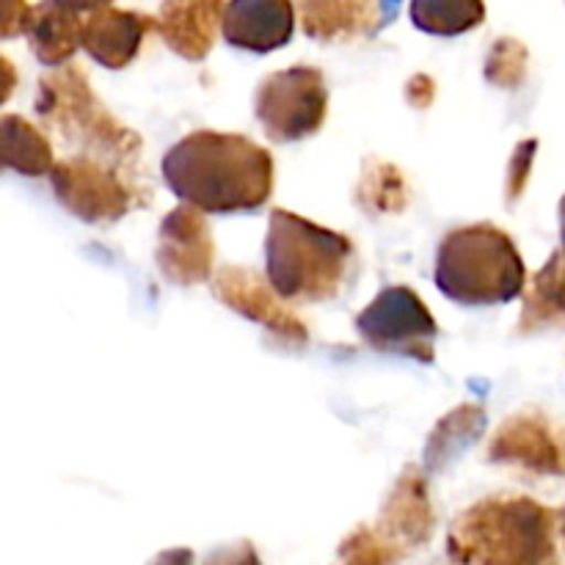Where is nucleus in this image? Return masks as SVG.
I'll use <instances>...</instances> for the list:
<instances>
[{
    "instance_id": "f257e3e1",
    "label": "nucleus",
    "mask_w": 565,
    "mask_h": 565,
    "mask_svg": "<svg viewBox=\"0 0 565 565\" xmlns=\"http://www.w3.org/2000/svg\"><path fill=\"white\" fill-rule=\"evenodd\" d=\"M163 180L202 213H252L274 191V158L235 132L199 130L166 152Z\"/></svg>"
},
{
    "instance_id": "f03ea898",
    "label": "nucleus",
    "mask_w": 565,
    "mask_h": 565,
    "mask_svg": "<svg viewBox=\"0 0 565 565\" xmlns=\"http://www.w3.org/2000/svg\"><path fill=\"white\" fill-rule=\"evenodd\" d=\"M555 513L530 497H491L452 522L447 557L456 565H546L555 561Z\"/></svg>"
},
{
    "instance_id": "7ed1b4c3",
    "label": "nucleus",
    "mask_w": 565,
    "mask_h": 565,
    "mask_svg": "<svg viewBox=\"0 0 565 565\" xmlns=\"http://www.w3.org/2000/svg\"><path fill=\"white\" fill-rule=\"evenodd\" d=\"M353 246L340 232L323 230L287 210L270 213L265 270L281 301L318 303L334 298L351 265Z\"/></svg>"
},
{
    "instance_id": "20e7f679",
    "label": "nucleus",
    "mask_w": 565,
    "mask_h": 565,
    "mask_svg": "<svg viewBox=\"0 0 565 565\" xmlns=\"http://www.w3.org/2000/svg\"><path fill=\"white\" fill-rule=\"evenodd\" d=\"M436 287L463 307H494L519 298L527 285L522 254L491 224L452 230L436 248Z\"/></svg>"
},
{
    "instance_id": "39448f33",
    "label": "nucleus",
    "mask_w": 565,
    "mask_h": 565,
    "mask_svg": "<svg viewBox=\"0 0 565 565\" xmlns=\"http://www.w3.org/2000/svg\"><path fill=\"white\" fill-rule=\"evenodd\" d=\"M36 114L61 138L92 149L94 160L127 163L136 169L141 141L94 97L92 86L77 66H66L39 83Z\"/></svg>"
},
{
    "instance_id": "423d86ee",
    "label": "nucleus",
    "mask_w": 565,
    "mask_h": 565,
    "mask_svg": "<svg viewBox=\"0 0 565 565\" xmlns=\"http://www.w3.org/2000/svg\"><path fill=\"white\" fill-rule=\"evenodd\" d=\"M254 110L270 141L292 143L315 136L329 110L323 72L312 66L274 72L259 83Z\"/></svg>"
},
{
    "instance_id": "0eeeda50",
    "label": "nucleus",
    "mask_w": 565,
    "mask_h": 565,
    "mask_svg": "<svg viewBox=\"0 0 565 565\" xmlns=\"http://www.w3.org/2000/svg\"><path fill=\"white\" fill-rule=\"evenodd\" d=\"M356 331L373 351L434 362L436 320L423 298L408 287H386L356 318Z\"/></svg>"
},
{
    "instance_id": "6e6552de",
    "label": "nucleus",
    "mask_w": 565,
    "mask_h": 565,
    "mask_svg": "<svg viewBox=\"0 0 565 565\" xmlns=\"http://www.w3.org/2000/svg\"><path fill=\"white\" fill-rule=\"evenodd\" d=\"M50 185L61 207L81 221L103 224L121 218L130 210V191L121 177L94 158H70L55 163L50 171Z\"/></svg>"
},
{
    "instance_id": "1a4fd4ad",
    "label": "nucleus",
    "mask_w": 565,
    "mask_h": 565,
    "mask_svg": "<svg viewBox=\"0 0 565 565\" xmlns=\"http://www.w3.org/2000/svg\"><path fill=\"white\" fill-rule=\"evenodd\" d=\"M489 461L511 463L541 478H565V428L546 414H516L491 439Z\"/></svg>"
},
{
    "instance_id": "9d476101",
    "label": "nucleus",
    "mask_w": 565,
    "mask_h": 565,
    "mask_svg": "<svg viewBox=\"0 0 565 565\" xmlns=\"http://www.w3.org/2000/svg\"><path fill=\"white\" fill-rule=\"evenodd\" d=\"M158 268L171 285H199L213 274V232L202 218V210L182 204L171 210L160 224L158 248H154Z\"/></svg>"
},
{
    "instance_id": "9b49d317",
    "label": "nucleus",
    "mask_w": 565,
    "mask_h": 565,
    "mask_svg": "<svg viewBox=\"0 0 565 565\" xmlns=\"http://www.w3.org/2000/svg\"><path fill=\"white\" fill-rule=\"evenodd\" d=\"M274 290V287H270ZM268 290L263 279L254 270L237 268V265H224L213 279V292L221 303L235 309L243 318L254 320L257 326L268 329L276 340L290 348L307 345V329L301 320L279 303V298Z\"/></svg>"
},
{
    "instance_id": "f8f14e48",
    "label": "nucleus",
    "mask_w": 565,
    "mask_h": 565,
    "mask_svg": "<svg viewBox=\"0 0 565 565\" xmlns=\"http://www.w3.org/2000/svg\"><path fill=\"white\" fill-rule=\"evenodd\" d=\"M296 31L292 0H230L224 11V39L248 53H274Z\"/></svg>"
},
{
    "instance_id": "ddd939ff",
    "label": "nucleus",
    "mask_w": 565,
    "mask_h": 565,
    "mask_svg": "<svg viewBox=\"0 0 565 565\" xmlns=\"http://www.w3.org/2000/svg\"><path fill=\"white\" fill-rule=\"evenodd\" d=\"M221 0H163L154 17V31L185 61L207 58L218 31H224Z\"/></svg>"
},
{
    "instance_id": "4468645a",
    "label": "nucleus",
    "mask_w": 565,
    "mask_h": 565,
    "mask_svg": "<svg viewBox=\"0 0 565 565\" xmlns=\"http://www.w3.org/2000/svg\"><path fill=\"white\" fill-rule=\"evenodd\" d=\"M149 31H154L152 17L105 6V9L92 11V17L83 22L81 47L97 64L108 66V70H121L136 58Z\"/></svg>"
},
{
    "instance_id": "2eb2a0df",
    "label": "nucleus",
    "mask_w": 565,
    "mask_h": 565,
    "mask_svg": "<svg viewBox=\"0 0 565 565\" xmlns=\"http://www.w3.org/2000/svg\"><path fill=\"white\" fill-rule=\"evenodd\" d=\"M379 527L401 541L406 550L425 544L434 533V508L428 500V486L414 469H408L384 502Z\"/></svg>"
},
{
    "instance_id": "dca6fc26",
    "label": "nucleus",
    "mask_w": 565,
    "mask_h": 565,
    "mask_svg": "<svg viewBox=\"0 0 565 565\" xmlns=\"http://www.w3.org/2000/svg\"><path fill=\"white\" fill-rule=\"evenodd\" d=\"M301 20L320 42L367 36L379 31V0H301Z\"/></svg>"
},
{
    "instance_id": "f3484780",
    "label": "nucleus",
    "mask_w": 565,
    "mask_h": 565,
    "mask_svg": "<svg viewBox=\"0 0 565 565\" xmlns=\"http://www.w3.org/2000/svg\"><path fill=\"white\" fill-rule=\"evenodd\" d=\"M81 28L83 22L77 20L75 11L64 9L55 0H42L31 6L22 33L44 66H61L72 61L75 50L81 47Z\"/></svg>"
},
{
    "instance_id": "a211bd4d",
    "label": "nucleus",
    "mask_w": 565,
    "mask_h": 565,
    "mask_svg": "<svg viewBox=\"0 0 565 565\" xmlns=\"http://www.w3.org/2000/svg\"><path fill=\"white\" fill-rule=\"evenodd\" d=\"M546 329H565V252H555L535 274L524 296L519 334H539Z\"/></svg>"
},
{
    "instance_id": "6ab92c4d",
    "label": "nucleus",
    "mask_w": 565,
    "mask_h": 565,
    "mask_svg": "<svg viewBox=\"0 0 565 565\" xmlns=\"http://www.w3.org/2000/svg\"><path fill=\"white\" fill-rule=\"evenodd\" d=\"M0 152H3L6 169L17 174L42 177L53 171V147L22 116L6 114L0 119Z\"/></svg>"
},
{
    "instance_id": "aec40b11",
    "label": "nucleus",
    "mask_w": 565,
    "mask_h": 565,
    "mask_svg": "<svg viewBox=\"0 0 565 565\" xmlns=\"http://www.w3.org/2000/svg\"><path fill=\"white\" fill-rule=\"evenodd\" d=\"M483 20V0H412V22L430 36H458Z\"/></svg>"
},
{
    "instance_id": "412c9836",
    "label": "nucleus",
    "mask_w": 565,
    "mask_h": 565,
    "mask_svg": "<svg viewBox=\"0 0 565 565\" xmlns=\"http://www.w3.org/2000/svg\"><path fill=\"white\" fill-rule=\"evenodd\" d=\"M406 552V546L392 539L390 533H384L379 524L375 527L362 524L340 544L337 565H395L403 561Z\"/></svg>"
},
{
    "instance_id": "4be33fe9",
    "label": "nucleus",
    "mask_w": 565,
    "mask_h": 565,
    "mask_svg": "<svg viewBox=\"0 0 565 565\" xmlns=\"http://www.w3.org/2000/svg\"><path fill=\"white\" fill-rule=\"evenodd\" d=\"M483 430V412L478 406H463L456 408L445 423L439 425L434 436H430V445L425 450V461L430 469H436L441 463V458H447L450 452L469 447Z\"/></svg>"
},
{
    "instance_id": "5701e85b",
    "label": "nucleus",
    "mask_w": 565,
    "mask_h": 565,
    "mask_svg": "<svg viewBox=\"0 0 565 565\" xmlns=\"http://www.w3.org/2000/svg\"><path fill=\"white\" fill-rule=\"evenodd\" d=\"M527 72V50L516 39H500L486 61V77L497 86H519Z\"/></svg>"
},
{
    "instance_id": "b1692460",
    "label": "nucleus",
    "mask_w": 565,
    "mask_h": 565,
    "mask_svg": "<svg viewBox=\"0 0 565 565\" xmlns=\"http://www.w3.org/2000/svg\"><path fill=\"white\" fill-rule=\"evenodd\" d=\"M202 565H263V563H259L257 550H254L248 541H235V544H226L221 546V550L210 552Z\"/></svg>"
},
{
    "instance_id": "393cba45",
    "label": "nucleus",
    "mask_w": 565,
    "mask_h": 565,
    "mask_svg": "<svg viewBox=\"0 0 565 565\" xmlns=\"http://www.w3.org/2000/svg\"><path fill=\"white\" fill-rule=\"evenodd\" d=\"M533 154H535V141H524L519 147V152L513 154L511 160V196H519L527 182V171L533 166Z\"/></svg>"
},
{
    "instance_id": "a878e982",
    "label": "nucleus",
    "mask_w": 565,
    "mask_h": 565,
    "mask_svg": "<svg viewBox=\"0 0 565 565\" xmlns=\"http://www.w3.org/2000/svg\"><path fill=\"white\" fill-rule=\"evenodd\" d=\"M28 14H31V6H25V0H3V36L11 39L22 33Z\"/></svg>"
},
{
    "instance_id": "bb28decb",
    "label": "nucleus",
    "mask_w": 565,
    "mask_h": 565,
    "mask_svg": "<svg viewBox=\"0 0 565 565\" xmlns=\"http://www.w3.org/2000/svg\"><path fill=\"white\" fill-rule=\"evenodd\" d=\"M149 565H193V552L191 550H166L160 552Z\"/></svg>"
},
{
    "instance_id": "cd10ccee",
    "label": "nucleus",
    "mask_w": 565,
    "mask_h": 565,
    "mask_svg": "<svg viewBox=\"0 0 565 565\" xmlns=\"http://www.w3.org/2000/svg\"><path fill=\"white\" fill-rule=\"evenodd\" d=\"M58 6H64V9L75 11V14H81V11H99L105 9V6H110L114 0H55Z\"/></svg>"
},
{
    "instance_id": "c85d7f7f",
    "label": "nucleus",
    "mask_w": 565,
    "mask_h": 565,
    "mask_svg": "<svg viewBox=\"0 0 565 565\" xmlns=\"http://www.w3.org/2000/svg\"><path fill=\"white\" fill-rule=\"evenodd\" d=\"M561 241H563V252H565V196L561 202Z\"/></svg>"
},
{
    "instance_id": "c756f323",
    "label": "nucleus",
    "mask_w": 565,
    "mask_h": 565,
    "mask_svg": "<svg viewBox=\"0 0 565 565\" xmlns=\"http://www.w3.org/2000/svg\"><path fill=\"white\" fill-rule=\"evenodd\" d=\"M557 530H561V535H563V541H565V508L561 511V524H557Z\"/></svg>"
},
{
    "instance_id": "7c9ffc66",
    "label": "nucleus",
    "mask_w": 565,
    "mask_h": 565,
    "mask_svg": "<svg viewBox=\"0 0 565 565\" xmlns=\"http://www.w3.org/2000/svg\"><path fill=\"white\" fill-rule=\"evenodd\" d=\"M390 3V20H392V11H395V3H401V0H386Z\"/></svg>"
},
{
    "instance_id": "2f4dec72",
    "label": "nucleus",
    "mask_w": 565,
    "mask_h": 565,
    "mask_svg": "<svg viewBox=\"0 0 565 565\" xmlns=\"http://www.w3.org/2000/svg\"><path fill=\"white\" fill-rule=\"evenodd\" d=\"M546 565H557V561H552V563H546Z\"/></svg>"
}]
</instances>
